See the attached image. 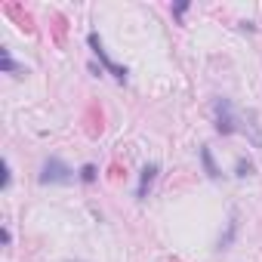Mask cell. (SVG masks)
Wrapping results in <instances>:
<instances>
[{"label":"cell","instance_id":"obj_2","mask_svg":"<svg viewBox=\"0 0 262 262\" xmlns=\"http://www.w3.org/2000/svg\"><path fill=\"white\" fill-rule=\"evenodd\" d=\"M40 182H71V170L62 161H47L43 173H40Z\"/></svg>","mask_w":262,"mask_h":262},{"label":"cell","instance_id":"obj_11","mask_svg":"<svg viewBox=\"0 0 262 262\" xmlns=\"http://www.w3.org/2000/svg\"><path fill=\"white\" fill-rule=\"evenodd\" d=\"M80 176H83L86 182H93V179H96V167H83V173H80Z\"/></svg>","mask_w":262,"mask_h":262},{"label":"cell","instance_id":"obj_6","mask_svg":"<svg viewBox=\"0 0 262 262\" xmlns=\"http://www.w3.org/2000/svg\"><path fill=\"white\" fill-rule=\"evenodd\" d=\"M53 31H56V40H59V43H65V31H68V22H65V16L53 13Z\"/></svg>","mask_w":262,"mask_h":262},{"label":"cell","instance_id":"obj_8","mask_svg":"<svg viewBox=\"0 0 262 262\" xmlns=\"http://www.w3.org/2000/svg\"><path fill=\"white\" fill-rule=\"evenodd\" d=\"M201 155H204V164H207V173H210V176H219V170H216V164H213V158H210V151L204 148Z\"/></svg>","mask_w":262,"mask_h":262},{"label":"cell","instance_id":"obj_1","mask_svg":"<svg viewBox=\"0 0 262 262\" xmlns=\"http://www.w3.org/2000/svg\"><path fill=\"white\" fill-rule=\"evenodd\" d=\"M213 114H216V129H219V133H234V123H237V117H234V108H231V102L228 99H216L213 102Z\"/></svg>","mask_w":262,"mask_h":262},{"label":"cell","instance_id":"obj_10","mask_svg":"<svg viewBox=\"0 0 262 262\" xmlns=\"http://www.w3.org/2000/svg\"><path fill=\"white\" fill-rule=\"evenodd\" d=\"M4 71H16V65H13V59H10L7 50H4Z\"/></svg>","mask_w":262,"mask_h":262},{"label":"cell","instance_id":"obj_7","mask_svg":"<svg viewBox=\"0 0 262 262\" xmlns=\"http://www.w3.org/2000/svg\"><path fill=\"white\" fill-rule=\"evenodd\" d=\"M155 173H158V167H145V170H142V185H139V198H145L148 185L155 182Z\"/></svg>","mask_w":262,"mask_h":262},{"label":"cell","instance_id":"obj_5","mask_svg":"<svg viewBox=\"0 0 262 262\" xmlns=\"http://www.w3.org/2000/svg\"><path fill=\"white\" fill-rule=\"evenodd\" d=\"M83 120H86V136H93V139H96V136L102 133V108H99V105H90Z\"/></svg>","mask_w":262,"mask_h":262},{"label":"cell","instance_id":"obj_4","mask_svg":"<svg viewBox=\"0 0 262 262\" xmlns=\"http://www.w3.org/2000/svg\"><path fill=\"white\" fill-rule=\"evenodd\" d=\"M90 47H93V53H96V56L102 59V65H105V68H108V71H111V74H114L117 80H123V77H126V68L114 65V62H111V59L105 56V50H102V40H99V34H90Z\"/></svg>","mask_w":262,"mask_h":262},{"label":"cell","instance_id":"obj_9","mask_svg":"<svg viewBox=\"0 0 262 262\" xmlns=\"http://www.w3.org/2000/svg\"><path fill=\"white\" fill-rule=\"evenodd\" d=\"M250 173H253V164L250 161H241L237 164V176H250Z\"/></svg>","mask_w":262,"mask_h":262},{"label":"cell","instance_id":"obj_3","mask_svg":"<svg viewBox=\"0 0 262 262\" xmlns=\"http://www.w3.org/2000/svg\"><path fill=\"white\" fill-rule=\"evenodd\" d=\"M4 13H7L10 19H16V25H19L25 34H34V19H31V13H25L19 4H4Z\"/></svg>","mask_w":262,"mask_h":262}]
</instances>
